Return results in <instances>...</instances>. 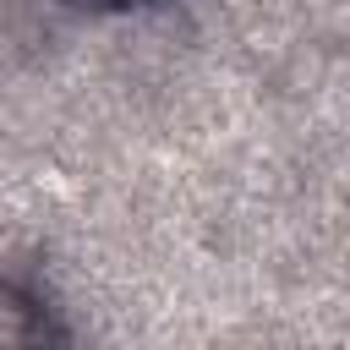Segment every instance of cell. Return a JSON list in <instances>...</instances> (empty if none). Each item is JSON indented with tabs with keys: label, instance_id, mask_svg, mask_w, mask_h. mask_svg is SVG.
Listing matches in <instances>:
<instances>
[{
	"label": "cell",
	"instance_id": "cell-1",
	"mask_svg": "<svg viewBox=\"0 0 350 350\" xmlns=\"http://www.w3.org/2000/svg\"><path fill=\"white\" fill-rule=\"evenodd\" d=\"M33 339H44L38 306H33L22 290L0 284V345H33Z\"/></svg>",
	"mask_w": 350,
	"mask_h": 350
},
{
	"label": "cell",
	"instance_id": "cell-2",
	"mask_svg": "<svg viewBox=\"0 0 350 350\" xmlns=\"http://www.w3.org/2000/svg\"><path fill=\"white\" fill-rule=\"evenodd\" d=\"M66 5H93V11H104V5H137V0H66Z\"/></svg>",
	"mask_w": 350,
	"mask_h": 350
}]
</instances>
